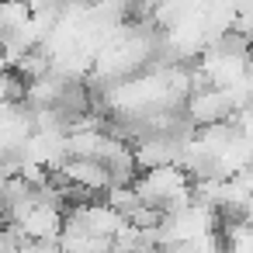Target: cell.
<instances>
[{"label": "cell", "mask_w": 253, "mask_h": 253, "mask_svg": "<svg viewBox=\"0 0 253 253\" xmlns=\"http://www.w3.org/2000/svg\"><path fill=\"white\" fill-rule=\"evenodd\" d=\"M32 14H35V11H32L28 0H0V35L18 32Z\"/></svg>", "instance_id": "obj_2"}, {"label": "cell", "mask_w": 253, "mask_h": 253, "mask_svg": "<svg viewBox=\"0 0 253 253\" xmlns=\"http://www.w3.org/2000/svg\"><path fill=\"white\" fill-rule=\"evenodd\" d=\"M11 70V59H7V49H4V39H0V73Z\"/></svg>", "instance_id": "obj_3"}, {"label": "cell", "mask_w": 253, "mask_h": 253, "mask_svg": "<svg viewBox=\"0 0 253 253\" xmlns=\"http://www.w3.org/2000/svg\"><path fill=\"white\" fill-rule=\"evenodd\" d=\"M18 229H21V236H28V239L52 243V239H59V232H63V215H59L56 205L35 201V205L18 218Z\"/></svg>", "instance_id": "obj_1"}]
</instances>
